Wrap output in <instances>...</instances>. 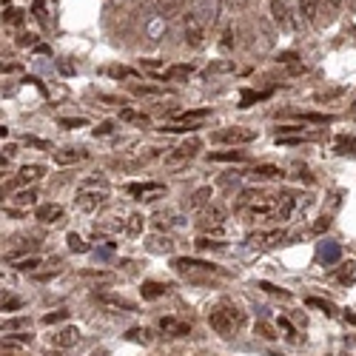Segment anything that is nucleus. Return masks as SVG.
I'll list each match as a JSON object with an SVG mask.
<instances>
[{"mask_svg": "<svg viewBox=\"0 0 356 356\" xmlns=\"http://www.w3.org/2000/svg\"><path fill=\"white\" fill-rule=\"evenodd\" d=\"M32 12H35V18H37V20H46V15H43V0H35Z\"/></svg>", "mask_w": 356, "mask_h": 356, "instance_id": "ea45409f", "label": "nucleus"}, {"mask_svg": "<svg viewBox=\"0 0 356 356\" xmlns=\"http://www.w3.org/2000/svg\"><path fill=\"white\" fill-rule=\"evenodd\" d=\"M3 20H9V23H20V20H23V12H18V9H6V12H3Z\"/></svg>", "mask_w": 356, "mask_h": 356, "instance_id": "72a5a7b5", "label": "nucleus"}, {"mask_svg": "<svg viewBox=\"0 0 356 356\" xmlns=\"http://www.w3.org/2000/svg\"><path fill=\"white\" fill-rule=\"evenodd\" d=\"M108 131H111V125H108V123H103L100 128H94V134H108Z\"/></svg>", "mask_w": 356, "mask_h": 356, "instance_id": "a18cd8bd", "label": "nucleus"}, {"mask_svg": "<svg viewBox=\"0 0 356 356\" xmlns=\"http://www.w3.org/2000/svg\"><path fill=\"white\" fill-rule=\"evenodd\" d=\"M336 151L339 154H353L356 151V137H342L336 142Z\"/></svg>", "mask_w": 356, "mask_h": 356, "instance_id": "b1692460", "label": "nucleus"}, {"mask_svg": "<svg viewBox=\"0 0 356 356\" xmlns=\"http://www.w3.org/2000/svg\"><path fill=\"white\" fill-rule=\"evenodd\" d=\"M35 203H37V191H35V188L20 191V194L15 197V205H35Z\"/></svg>", "mask_w": 356, "mask_h": 356, "instance_id": "4be33fe9", "label": "nucleus"}, {"mask_svg": "<svg viewBox=\"0 0 356 356\" xmlns=\"http://www.w3.org/2000/svg\"><path fill=\"white\" fill-rule=\"evenodd\" d=\"M23 142H26V145H37V148H49V142L37 140V137H23Z\"/></svg>", "mask_w": 356, "mask_h": 356, "instance_id": "58836bf2", "label": "nucleus"}, {"mask_svg": "<svg viewBox=\"0 0 356 356\" xmlns=\"http://www.w3.org/2000/svg\"><path fill=\"white\" fill-rule=\"evenodd\" d=\"M208 197H211V188H200V191L191 197V203H188V205H191V208H200V205H203Z\"/></svg>", "mask_w": 356, "mask_h": 356, "instance_id": "a878e982", "label": "nucleus"}, {"mask_svg": "<svg viewBox=\"0 0 356 356\" xmlns=\"http://www.w3.org/2000/svg\"><path fill=\"white\" fill-rule=\"evenodd\" d=\"M271 15H274V23L282 32H291L294 29V20H291V12L285 6V0H271Z\"/></svg>", "mask_w": 356, "mask_h": 356, "instance_id": "0eeeda50", "label": "nucleus"}, {"mask_svg": "<svg viewBox=\"0 0 356 356\" xmlns=\"http://www.w3.org/2000/svg\"><path fill=\"white\" fill-rule=\"evenodd\" d=\"M97 299L108 308H120V311H134V302L123 299V296H108V294H97Z\"/></svg>", "mask_w": 356, "mask_h": 356, "instance_id": "2eb2a0df", "label": "nucleus"}, {"mask_svg": "<svg viewBox=\"0 0 356 356\" xmlns=\"http://www.w3.org/2000/svg\"><path fill=\"white\" fill-rule=\"evenodd\" d=\"M20 328H29V319H6L3 322V333H12V330H20Z\"/></svg>", "mask_w": 356, "mask_h": 356, "instance_id": "393cba45", "label": "nucleus"}, {"mask_svg": "<svg viewBox=\"0 0 356 356\" xmlns=\"http://www.w3.org/2000/svg\"><path fill=\"white\" fill-rule=\"evenodd\" d=\"M339 282H353V262H347L345 271H339Z\"/></svg>", "mask_w": 356, "mask_h": 356, "instance_id": "c9c22d12", "label": "nucleus"}, {"mask_svg": "<svg viewBox=\"0 0 356 356\" xmlns=\"http://www.w3.org/2000/svg\"><path fill=\"white\" fill-rule=\"evenodd\" d=\"M120 117H123V120H128V123H140V125L148 123V117H145V114H137V111H131V108H125Z\"/></svg>", "mask_w": 356, "mask_h": 356, "instance_id": "cd10ccee", "label": "nucleus"}, {"mask_svg": "<svg viewBox=\"0 0 356 356\" xmlns=\"http://www.w3.org/2000/svg\"><path fill=\"white\" fill-rule=\"evenodd\" d=\"M160 328L165 330V333H171V336H186V333H191V325H186V322H177L174 316H162V319H160Z\"/></svg>", "mask_w": 356, "mask_h": 356, "instance_id": "9d476101", "label": "nucleus"}, {"mask_svg": "<svg viewBox=\"0 0 356 356\" xmlns=\"http://www.w3.org/2000/svg\"><path fill=\"white\" fill-rule=\"evenodd\" d=\"M3 3H12V0H3Z\"/></svg>", "mask_w": 356, "mask_h": 356, "instance_id": "8fccbe9b", "label": "nucleus"}, {"mask_svg": "<svg viewBox=\"0 0 356 356\" xmlns=\"http://www.w3.org/2000/svg\"><path fill=\"white\" fill-rule=\"evenodd\" d=\"M80 160H86V151H80V148H66V151L54 154L57 165H71V162H80Z\"/></svg>", "mask_w": 356, "mask_h": 356, "instance_id": "ddd939ff", "label": "nucleus"}, {"mask_svg": "<svg viewBox=\"0 0 356 356\" xmlns=\"http://www.w3.org/2000/svg\"><path fill=\"white\" fill-rule=\"evenodd\" d=\"M308 305H313V308H322L325 313H333V305L325 302V299H316V296H311V299H308Z\"/></svg>", "mask_w": 356, "mask_h": 356, "instance_id": "2f4dec72", "label": "nucleus"}, {"mask_svg": "<svg viewBox=\"0 0 356 356\" xmlns=\"http://www.w3.org/2000/svg\"><path fill=\"white\" fill-rule=\"evenodd\" d=\"M66 316H69V311H54V313H46L43 322H46V325H54V322H63Z\"/></svg>", "mask_w": 356, "mask_h": 356, "instance_id": "7c9ffc66", "label": "nucleus"}, {"mask_svg": "<svg viewBox=\"0 0 356 356\" xmlns=\"http://www.w3.org/2000/svg\"><path fill=\"white\" fill-rule=\"evenodd\" d=\"M69 248L77 251V254H86V251H89V245H86V242H83L77 234H69Z\"/></svg>", "mask_w": 356, "mask_h": 356, "instance_id": "bb28decb", "label": "nucleus"}, {"mask_svg": "<svg viewBox=\"0 0 356 356\" xmlns=\"http://www.w3.org/2000/svg\"><path fill=\"white\" fill-rule=\"evenodd\" d=\"M254 174H257V177H265V180H271V177H282V171L276 168V165H257V168H254Z\"/></svg>", "mask_w": 356, "mask_h": 356, "instance_id": "5701e85b", "label": "nucleus"}, {"mask_svg": "<svg viewBox=\"0 0 356 356\" xmlns=\"http://www.w3.org/2000/svg\"><path fill=\"white\" fill-rule=\"evenodd\" d=\"M223 220H225L223 208H208V211H203V217H200V228H203V231L220 234L223 231Z\"/></svg>", "mask_w": 356, "mask_h": 356, "instance_id": "423d86ee", "label": "nucleus"}, {"mask_svg": "<svg viewBox=\"0 0 356 356\" xmlns=\"http://www.w3.org/2000/svg\"><path fill=\"white\" fill-rule=\"evenodd\" d=\"M214 18V9H211V0H197L194 6L188 9L186 15V43L188 46H203L205 40V29Z\"/></svg>", "mask_w": 356, "mask_h": 356, "instance_id": "f257e3e1", "label": "nucleus"}, {"mask_svg": "<svg viewBox=\"0 0 356 356\" xmlns=\"http://www.w3.org/2000/svg\"><path fill=\"white\" fill-rule=\"evenodd\" d=\"M6 308H20V299H3V311H6Z\"/></svg>", "mask_w": 356, "mask_h": 356, "instance_id": "79ce46f5", "label": "nucleus"}, {"mask_svg": "<svg viewBox=\"0 0 356 356\" xmlns=\"http://www.w3.org/2000/svg\"><path fill=\"white\" fill-rule=\"evenodd\" d=\"M60 125L63 128H80V125H86V120H83V117H74V120L66 117V120H60Z\"/></svg>", "mask_w": 356, "mask_h": 356, "instance_id": "f704fd0d", "label": "nucleus"}, {"mask_svg": "<svg viewBox=\"0 0 356 356\" xmlns=\"http://www.w3.org/2000/svg\"><path fill=\"white\" fill-rule=\"evenodd\" d=\"M259 288H262V291H268V294H279V296H291V294H288V291H279V288H274V285H271V282H259Z\"/></svg>", "mask_w": 356, "mask_h": 356, "instance_id": "e433bc0d", "label": "nucleus"}, {"mask_svg": "<svg viewBox=\"0 0 356 356\" xmlns=\"http://www.w3.org/2000/svg\"><path fill=\"white\" fill-rule=\"evenodd\" d=\"M131 339H142V342H148L151 336H148V330H140V328H137V330H131Z\"/></svg>", "mask_w": 356, "mask_h": 356, "instance_id": "a19ab883", "label": "nucleus"}, {"mask_svg": "<svg viewBox=\"0 0 356 356\" xmlns=\"http://www.w3.org/2000/svg\"><path fill=\"white\" fill-rule=\"evenodd\" d=\"M46 174V168L43 165H37V162H32V165H23L20 168V174H18V183L20 186H26V183H37V180Z\"/></svg>", "mask_w": 356, "mask_h": 356, "instance_id": "f8f14e48", "label": "nucleus"}, {"mask_svg": "<svg viewBox=\"0 0 356 356\" xmlns=\"http://www.w3.org/2000/svg\"><path fill=\"white\" fill-rule=\"evenodd\" d=\"M103 200H106V194H97V191H94V194H89V191H80V200H77V205H80L83 211H91V208H97Z\"/></svg>", "mask_w": 356, "mask_h": 356, "instance_id": "dca6fc26", "label": "nucleus"}, {"mask_svg": "<svg viewBox=\"0 0 356 356\" xmlns=\"http://www.w3.org/2000/svg\"><path fill=\"white\" fill-rule=\"evenodd\" d=\"M35 217L40 220V223H57L63 217V205H57V203H52V205H40L35 211Z\"/></svg>", "mask_w": 356, "mask_h": 356, "instance_id": "9b49d317", "label": "nucleus"}, {"mask_svg": "<svg viewBox=\"0 0 356 356\" xmlns=\"http://www.w3.org/2000/svg\"><path fill=\"white\" fill-rule=\"evenodd\" d=\"M211 160H217V162H240V160H245V154L242 151H223V154H211Z\"/></svg>", "mask_w": 356, "mask_h": 356, "instance_id": "412c9836", "label": "nucleus"}, {"mask_svg": "<svg viewBox=\"0 0 356 356\" xmlns=\"http://www.w3.org/2000/svg\"><path fill=\"white\" fill-rule=\"evenodd\" d=\"M257 333H259V336H265V339H274V336H276V333L268 328L265 322H259V325H257Z\"/></svg>", "mask_w": 356, "mask_h": 356, "instance_id": "4c0bfd02", "label": "nucleus"}, {"mask_svg": "<svg viewBox=\"0 0 356 356\" xmlns=\"http://www.w3.org/2000/svg\"><path fill=\"white\" fill-rule=\"evenodd\" d=\"M91 356H108V353H106V350H94Z\"/></svg>", "mask_w": 356, "mask_h": 356, "instance_id": "de8ad7c7", "label": "nucleus"}, {"mask_svg": "<svg viewBox=\"0 0 356 356\" xmlns=\"http://www.w3.org/2000/svg\"><path fill=\"white\" fill-rule=\"evenodd\" d=\"M183 74H191V66H174L162 74V80H171V77H183Z\"/></svg>", "mask_w": 356, "mask_h": 356, "instance_id": "c85d7f7f", "label": "nucleus"}, {"mask_svg": "<svg viewBox=\"0 0 356 356\" xmlns=\"http://www.w3.org/2000/svg\"><path fill=\"white\" fill-rule=\"evenodd\" d=\"M20 43H23V46H32V43H35V35H23V37H20Z\"/></svg>", "mask_w": 356, "mask_h": 356, "instance_id": "49530a36", "label": "nucleus"}, {"mask_svg": "<svg viewBox=\"0 0 356 356\" xmlns=\"http://www.w3.org/2000/svg\"><path fill=\"white\" fill-rule=\"evenodd\" d=\"M353 111H356V103H353Z\"/></svg>", "mask_w": 356, "mask_h": 356, "instance_id": "3c124183", "label": "nucleus"}, {"mask_svg": "<svg viewBox=\"0 0 356 356\" xmlns=\"http://www.w3.org/2000/svg\"><path fill=\"white\" fill-rule=\"evenodd\" d=\"M40 262H43L40 257H23V259H15V268L18 271H35Z\"/></svg>", "mask_w": 356, "mask_h": 356, "instance_id": "aec40b11", "label": "nucleus"}, {"mask_svg": "<svg viewBox=\"0 0 356 356\" xmlns=\"http://www.w3.org/2000/svg\"><path fill=\"white\" fill-rule=\"evenodd\" d=\"M299 9L308 23H316V0H299Z\"/></svg>", "mask_w": 356, "mask_h": 356, "instance_id": "a211bd4d", "label": "nucleus"}, {"mask_svg": "<svg viewBox=\"0 0 356 356\" xmlns=\"http://www.w3.org/2000/svg\"><path fill=\"white\" fill-rule=\"evenodd\" d=\"M120 3H125V0H111V6H120Z\"/></svg>", "mask_w": 356, "mask_h": 356, "instance_id": "09e8293b", "label": "nucleus"}, {"mask_svg": "<svg viewBox=\"0 0 356 356\" xmlns=\"http://www.w3.org/2000/svg\"><path fill=\"white\" fill-rule=\"evenodd\" d=\"M174 268H177L180 274H186V276H194V274H217V271H220V268L211 265V262H203V259H188V257L174 259Z\"/></svg>", "mask_w": 356, "mask_h": 356, "instance_id": "7ed1b4c3", "label": "nucleus"}, {"mask_svg": "<svg viewBox=\"0 0 356 356\" xmlns=\"http://www.w3.org/2000/svg\"><path fill=\"white\" fill-rule=\"evenodd\" d=\"M125 191L134 194L137 200H157L160 194H165V186L162 183H128Z\"/></svg>", "mask_w": 356, "mask_h": 356, "instance_id": "20e7f679", "label": "nucleus"}, {"mask_svg": "<svg viewBox=\"0 0 356 356\" xmlns=\"http://www.w3.org/2000/svg\"><path fill=\"white\" fill-rule=\"evenodd\" d=\"M108 74H111V77H125L128 71H125V69H108Z\"/></svg>", "mask_w": 356, "mask_h": 356, "instance_id": "37998d69", "label": "nucleus"}, {"mask_svg": "<svg viewBox=\"0 0 356 356\" xmlns=\"http://www.w3.org/2000/svg\"><path fill=\"white\" fill-rule=\"evenodd\" d=\"M49 342H52L54 347H74L77 342H80V330L77 328H63V330H57V333H52Z\"/></svg>", "mask_w": 356, "mask_h": 356, "instance_id": "6e6552de", "label": "nucleus"}, {"mask_svg": "<svg viewBox=\"0 0 356 356\" xmlns=\"http://www.w3.org/2000/svg\"><path fill=\"white\" fill-rule=\"evenodd\" d=\"M325 3H328V9H330V12H336L339 6H342V0H325Z\"/></svg>", "mask_w": 356, "mask_h": 356, "instance_id": "c03bdc74", "label": "nucleus"}, {"mask_svg": "<svg viewBox=\"0 0 356 356\" xmlns=\"http://www.w3.org/2000/svg\"><path fill=\"white\" fill-rule=\"evenodd\" d=\"M197 248H203V251H208V248H223V242H214V240H208V237H200V240H197Z\"/></svg>", "mask_w": 356, "mask_h": 356, "instance_id": "473e14b6", "label": "nucleus"}, {"mask_svg": "<svg viewBox=\"0 0 356 356\" xmlns=\"http://www.w3.org/2000/svg\"><path fill=\"white\" fill-rule=\"evenodd\" d=\"M308 140V134H294V137H276L279 145H299V142Z\"/></svg>", "mask_w": 356, "mask_h": 356, "instance_id": "c756f323", "label": "nucleus"}, {"mask_svg": "<svg viewBox=\"0 0 356 356\" xmlns=\"http://www.w3.org/2000/svg\"><path fill=\"white\" fill-rule=\"evenodd\" d=\"M285 240V231L282 228H274V231H265V234H254L251 237V245H257V248H271V245H276V242Z\"/></svg>", "mask_w": 356, "mask_h": 356, "instance_id": "1a4fd4ad", "label": "nucleus"}, {"mask_svg": "<svg viewBox=\"0 0 356 356\" xmlns=\"http://www.w3.org/2000/svg\"><path fill=\"white\" fill-rule=\"evenodd\" d=\"M208 114H211V108H191V111H180L177 120L183 125H191V123H197V120H205Z\"/></svg>", "mask_w": 356, "mask_h": 356, "instance_id": "4468645a", "label": "nucleus"}, {"mask_svg": "<svg viewBox=\"0 0 356 356\" xmlns=\"http://www.w3.org/2000/svg\"><path fill=\"white\" fill-rule=\"evenodd\" d=\"M142 220H145V217H140V214H131V217H128V223H125V228H123V231L128 234V237H134V234H140V228H142Z\"/></svg>", "mask_w": 356, "mask_h": 356, "instance_id": "6ab92c4d", "label": "nucleus"}, {"mask_svg": "<svg viewBox=\"0 0 356 356\" xmlns=\"http://www.w3.org/2000/svg\"><path fill=\"white\" fill-rule=\"evenodd\" d=\"M242 319H245V316H242V311L234 302H220L208 313V325H211L217 333H223V336H231L234 330L242 325Z\"/></svg>", "mask_w": 356, "mask_h": 356, "instance_id": "f03ea898", "label": "nucleus"}, {"mask_svg": "<svg viewBox=\"0 0 356 356\" xmlns=\"http://www.w3.org/2000/svg\"><path fill=\"white\" fill-rule=\"evenodd\" d=\"M168 291V285L162 282H145L142 285V299H157V296H162Z\"/></svg>", "mask_w": 356, "mask_h": 356, "instance_id": "f3484780", "label": "nucleus"}, {"mask_svg": "<svg viewBox=\"0 0 356 356\" xmlns=\"http://www.w3.org/2000/svg\"><path fill=\"white\" fill-rule=\"evenodd\" d=\"M257 137V134L251 131V128H240V125H234V128H223V131H217L214 134V140L217 142H251Z\"/></svg>", "mask_w": 356, "mask_h": 356, "instance_id": "39448f33", "label": "nucleus"}]
</instances>
